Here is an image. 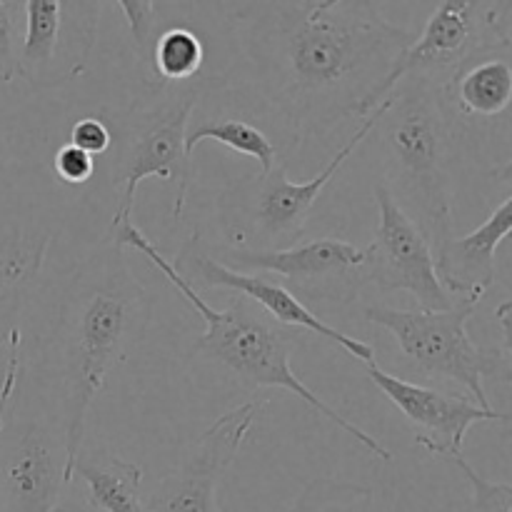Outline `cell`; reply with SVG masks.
<instances>
[{
  "mask_svg": "<svg viewBox=\"0 0 512 512\" xmlns=\"http://www.w3.org/2000/svg\"><path fill=\"white\" fill-rule=\"evenodd\" d=\"M248 40L265 98L298 135L358 115L415 35L375 3H263Z\"/></svg>",
  "mask_w": 512,
  "mask_h": 512,
  "instance_id": "6da1fadb",
  "label": "cell"
},
{
  "mask_svg": "<svg viewBox=\"0 0 512 512\" xmlns=\"http://www.w3.org/2000/svg\"><path fill=\"white\" fill-rule=\"evenodd\" d=\"M150 298L125 263V248L108 235L70 275L55 323V350L63 385L60 428L65 470L83 453L90 405L113 365L143 343L150 325Z\"/></svg>",
  "mask_w": 512,
  "mask_h": 512,
  "instance_id": "7a4b0ae2",
  "label": "cell"
},
{
  "mask_svg": "<svg viewBox=\"0 0 512 512\" xmlns=\"http://www.w3.org/2000/svg\"><path fill=\"white\" fill-rule=\"evenodd\" d=\"M110 238L118 245H123V248H133L138 250V253H143L145 258L168 278V283L188 300L190 308L203 318L205 330L193 343L195 358L220 365V368H223L225 373L233 375L243 388L288 390L295 398L303 400L305 405H310L315 413L323 415L325 420L338 425L343 433H348L355 443L363 445V448L368 450V453H373L375 458L385 460V463L393 460V453H390L378 438H373V435L365 433L363 428L350 423L345 415H340L333 405H328L323 398H318V395L295 375L290 358H293V350L298 348V343L303 340L300 338V330L278 323V320L270 318L265 310H260L255 303H250L248 298H235L225 310H215L213 305L205 303L203 295L175 270V265L150 243L148 235L133 223V218L113 225V228H110Z\"/></svg>",
  "mask_w": 512,
  "mask_h": 512,
  "instance_id": "3957f363",
  "label": "cell"
},
{
  "mask_svg": "<svg viewBox=\"0 0 512 512\" xmlns=\"http://www.w3.org/2000/svg\"><path fill=\"white\" fill-rule=\"evenodd\" d=\"M388 103L375 128L385 150L388 183H383L438 253L453 238L450 130L443 88L410 78L388 95Z\"/></svg>",
  "mask_w": 512,
  "mask_h": 512,
  "instance_id": "277c9868",
  "label": "cell"
},
{
  "mask_svg": "<svg viewBox=\"0 0 512 512\" xmlns=\"http://www.w3.org/2000/svg\"><path fill=\"white\" fill-rule=\"evenodd\" d=\"M198 98L200 90L193 83H158L108 125L113 133L110 183L120 188L110 228L133 218L135 193L145 178L175 180L173 215H183L195 173L193 160L185 155V138Z\"/></svg>",
  "mask_w": 512,
  "mask_h": 512,
  "instance_id": "5b68a950",
  "label": "cell"
},
{
  "mask_svg": "<svg viewBox=\"0 0 512 512\" xmlns=\"http://www.w3.org/2000/svg\"><path fill=\"white\" fill-rule=\"evenodd\" d=\"M388 98L360 123L335 158L305 183L288 178V165L278 163L270 173L233 183L220 198V223L235 250H285L293 248L305 233L310 210L318 203L325 185L348 163L358 145L378 128L388 110Z\"/></svg>",
  "mask_w": 512,
  "mask_h": 512,
  "instance_id": "8992f818",
  "label": "cell"
},
{
  "mask_svg": "<svg viewBox=\"0 0 512 512\" xmlns=\"http://www.w3.org/2000/svg\"><path fill=\"white\" fill-rule=\"evenodd\" d=\"M480 303L460 300L450 310H400L388 305H368L363 318L388 330L400 353L418 373L428 378H445L463 385L470 398L485 410H495L485 393L483 378L493 375L500 355L480 350L468 333V323Z\"/></svg>",
  "mask_w": 512,
  "mask_h": 512,
  "instance_id": "52a82bcc",
  "label": "cell"
},
{
  "mask_svg": "<svg viewBox=\"0 0 512 512\" xmlns=\"http://www.w3.org/2000/svg\"><path fill=\"white\" fill-rule=\"evenodd\" d=\"M500 10L503 3H475V0L438 3L423 33L400 55L388 78L360 105L358 115L368 118L403 80H428L443 88L470 58L503 45L498 30Z\"/></svg>",
  "mask_w": 512,
  "mask_h": 512,
  "instance_id": "ba28073f",
  "label": "cell"
},
{
  "mask_svg": "<svg viewBox=\"0 0 512 512\" xmlns=\"http://www.w3.org/2000/svg\"><path fill=\"white\" fill-rule=\"evenodd\" d=\"M373 195L380 223L373 243L363 248V283L378 285L383 293L405 290L428 313L453 308L455 298L440 283L433 245L423 230L400 208L388 185L378 183Z\"/></svg>",
  "mask_w": 512,
  "mask_h": 512,
  "instance_id": "9c48e42d",
  "label": "cell"
},
{
  "mask_svg": "<svg viewBox=\"0 0 512 512\" xmlns=\"http://www.w3.org/2000/svg\"><path fill=\"white\" fill-rule=\"evenodd\" d=\"M263 410V400H248L220 415L183 458L153 488H143L145 512H223L218 488L230 463L238 458L245 438Z\"/></svg>",
  "mask_w": 512,
  "mask_h": 512,
  "instance_id": "30bf717a",
  "label": "cell"
},
{
  "mask_svg": "<svg viewBox=\"0 0 512 512\" xmlns=\"http://www.w3.org/2000/svg\"><path fill=\"white\" fill-rule=\"evenodd\" d=\"M215 255V253H213ZM218 258V255H215ZM223 265H240L255 273H275L285 288L315 303H350L363 288L365 250L335 238H318L285 250H225Z\"/></svg>",
  "mask_w": 512,
  "mask_h": 512,
  "instance_id": "8fae6325",
  "label": "cell"
},
{
  "mask_svg": "<svg viewBox=\"0 0 512 512\" xmlns=\"http://www.w3.org/2000/svg\"><path fill=\"white\" fill-rule=\"evenodd\" d=\"M175 270L188 280L190 285L200 283L205 288H220L233 290L240 298H248L250 303L258 305L260 310L275 318L278 323L288 325L295 330H308V333L320 335V338L330 340L333 345L343 348L345 353L353 355L360 363H375L373 345L363 343V340L353 338V335L343 333L335 325H328L320 320L298 295L290 293L283 283L278 280H268L263 275H248L238 273V270L228 268L220 263L213 255V250L203 243L200 235H193L188 243L180 248L178 258H175Z\"/></svg>",
  "mask_w": 512,
  "mask_h": 512,
  "instance_id": "7c38bea8",
  "label": "cell"
},
{
  "mask_svg": "<svg viewBox=\"0 0 512 512\" xmlns=\"http://www.w3.org/2000/svg\"><path fill=\"white\" fill-rule=\"evenodd\" d=\"M65 485L63 433L25 420L0 425V508L3 512H55Z\"/></svg>",
  "mask_w": 512,
  "mask_h": 512,
  "instance_id": "4fadbf2b",
  "label": "cell"
},
{
  "mask_svg": "<svg viewBox=\"0 0 512 512\" xmlns=\"http://www.w3.org/2000/svg\"><path fill=\"white\" fill-rule=\"evenodd\" d=\"M365 370L375 388L413 425L415 443L440 458L453 460L463 455L465 435L470 433L473 425L505 420L503 413L480 408L473 398L410 383L398 375L385 373L383 368H378V363H365Z\"/></svg>",
  "mask_w": 512,
  "mask_h": 512,
  "instance_id": "5bb4252c",
  "label": "cell"
},
{
  "mask_svg": "<svg viewBox=\"0 0 512 512\" xmlns=\"http://www.w3.org/2000/svg\"><path fill=\"white\" fill-rule=\"evenodd\" d=\"M98 5L90 3L78 23L68 30L78 3L60 0H28L25 10V35L18 50V75L33 88H53L75 78L83 70L90 50L75 48V40L95 38Z\"/></svg>",
  "mask_w": 512,
  "mask_h": 512,
  "instance_id": "9a60e30c",
  "label": "cell"
},
{
  "mask_svg": "<svg viewBox=\"0 0 512 512\" xmlns=\"http://www.w3.org/2000/svg\"><path fill=\"white\" fill-rule=\"evenodd\" d=\"M512 235V195L490 213V218L463 238H450L435 253L443 288L453 298L480 300L495 280V253Z\"/></svg>",
  "mask_w": 512,
  "mask_h": 512,
  "instance_id": "2e32d148",
  "label": "cell"
},
{
  "mask_svg": "<svg viewBox=\"0 0 512 512\" xmlns=\"http://www.w3.org/2000/svg\"><path fill=\"white\" fill-rule=\"evenodd\" d=\"M443 95L463 115L495 118L512 103V63L495 50L475 55L443 85Z\"/></svg>",
  "mask_w": 512,
  "mask_h": 512,
  "instance_id": "e0dca14e",
  "label": "cell"
},
{
  "mask_svg": "<svg viewBox=\"0 0 512 512\" xmlns=\"http://www.w3.org/2000/svg\"><path fill=\"white\" fill-rule=\"evenodd\" d=\"M50 248L45 230L8 225L0 228V330L8 328L38 278Z\"/></svg>",
  "mask_w": 512,
  "mask_h": 512,
  "instance_id": "ac0fdd59",
  "label": "cell"
},
{
  "mask_svg": "<svg viewBox=\"0 0 512 512\" xmlns=\"http://www.w3.org/2000/svg\"><path fill=\"white\" fill-rule=\"evenodd\" d=\"M80 478L88 490V503L95 512H145L143 468L108 453L93 450L75 460L73 480Z\"/></svg>",
  "mask_w": 512,
  "mask_h": 512,
  "instance_id": "d6986e66",
  "label": "cell"
},
{
  "mask_svg": "<svg viewBox=\"0 0 512 512\" xmlns=\"http://www.w3.org/2000/svg\"><path fill=\"white\" fill-rule=\"evenodd\" d=\"M205 140H215V143L225 145L228 150L248 155L260 165V173H270L278 165V145H275V140L268 138L265 130L248 123V120L223 118L193 125L188 130V138H185V155L193 160L195 148Z\"/></svg>",
  "mask_w": 512,
  "mask_h": 512,
  "instance_id": "ffe728a7",
  "label": "cell"
},
{
  "mask_svg": "<svg viewBox=\"0 0 512 512\" xmlns=\"http://www.w3.org/2000/svg\"><path fill=\"white\" fill-rule=\"evenodd\" d=\"M290 512H388L378 490L335 478H315L295 498Z\"/></svg>",
  "mask_w": 512,
  "mask_h": 512,
  "instance_id": "44dd1931",
  "label": "cell"
},
{
  "mask_svg": "<svg viewBox=\"0 0 512 512\" xmlns=\"http://www.w3.org/2000/svg\"><path fill=\"white\" fill-rule=\"evenodd\" d=\"M203 65V43L190 28L160 30L153 50V78L158 83H190Z\"/></svg>",
  "mask_w": 512,
  "mask_h": 512,
  "instance_id": "7402d4cb",
  "label": "cell"
},
{
  "mask_svg": "<svg viewBox=\"0 0 512 512\" xmlns=\"http://www.w3.org/2000/svg\"><path fill=\"white\" fill-rule=\"evenodd\" d=\"M120 13L128 20L130 35H133L135 58L140 60L145 73L153 75V50L158 43V8L150 0H120Z\"/></svg>",
  "mask_w": 512,
  "mask_h": 512,
  "instance_id": "603a6c76",
  "label": "cell"
},
{
  "mask_svg": "<svg viewBox=\"0 0 512 512\" xmlns=\"http://www.w3.org/2000/svg\"><path fill=\"white\" fill-rule=\"evenodd\" d=\"M453 463L468 480L470 493H473L468 512H512V485L483 478L463 455L453 458Z\"/></svg>",
  "mask_w": 512,
  "mask_h": 512,
  "instance_id": "cb8c5ba5",
  "label": "cell"
},
{
  "mask_svg": "<svg viewBox=\"0 0 512 512\" xmlns=\"http://www.w3.org/2000/svg\"><path fill=\"white\" fill-rule=\"evenodd\" d=\"M53 170L63 183L68 185H83L93 178L95 173V158L93 155L83 153L75 145L65 143L55 150L53 155Z\"/></svg>",
  "mask_w": 512,
  "mask_h": 512,
  "instance_id": "d4e9b609",
  "label": "cell"
},
{
  "mask_svg": "<svg viewBox=\"0 0 512 512\" xmlns=\"http://www.w3.org/2000/svg\"><path fill=\"white\" fill-rule=\"evenodd\" d=\"M70 145L80 148L83 153L98 155L110 153V145H113V133H110L108 123H103L100 118H83L73 125L70 130Z\"/></svg>",
  "mask_w": 512,
  "mask_h": 512,
  "instance_id": "484cf974",
  "label": "cell"
},
{
  "mask_svg": "<svg viewBox=\"0 0 512 512\" xmlns=\"http://www.w3.org/2000/svg\"><path fill=\"white\" fill-rule=\"evenodd\" d=\"M18 75V45H15V3H0V83Z\"/></svg>",
  "mask_w": 512,
  "mask_h": 512,
  "instance_id": "4316f807",
  "label": "cell"
},
{
  "mask_svg": "<svg viewBox=\"0 0 512 512\" xmlns=\"http://www.w3.org/2000/svg\"><path fill=\"white\" fill-rule=\"evenodd\" d=\"M495 320H498L500 325L505 353L512 358V300H505V303L498 305V310H495Z\"/></svg>",
  "mask_w": 512,
  "mask_h": 512,
  "instance_id": "83f0119b",
  "label": "cell"
},
{
  "mask_svg": "<svg viewBox=\"0 0 512 512\" xmlns=\"http://www.w3.org/2000/svg\"><path fill=\"white\" fill-rule=\"evenodd\" d=\"M493 178L498 180V183L510 185V188H512V160H508V163H503V165H498V168L493 170Z\"/></svg>",
  "mask_w": 512,
  "mask_h": 512,
  "instance_id": "f1b7e54d",
  "label": "cell"
},
{
  "mask_svg": "<svg viewBox=\"0 0 512 512\" xmlns=\"http://www.w3.org/2000/svg\"><path fill=\"white\" fill-rule=\"evenodd\" d=\"M500 40H503V45H512V23L508 30H503V33H500Z\"/></svg>",
  "mask_w": 512,
  "mask_h": 512,
  "instance_id": "f546056e",
  "label": "cell"
},
{
  "mask_svg": "<svg viewBox=\"0 0 512 512\" xmlns=\"http://www.w3.org/2000/svg\"><path fill=\"white\" fill-rule=\"evenodd\" d=\"M0 158H3V145H0Z\"/></svg>",
  "mask_w": 512,
  "mask_h": 512,
  "instance_id": "4dcf8cb0",
  "label": "cell"
},
{
  "mask_svg": "<svg viewBox=\"0 0 512 512\" xmlns=\"http://www.w3.org/2000/svg\"><path fill=\"white\" fill-rule=\"evenodd\" d=\"M0 512H3V508H0Z\"/></svg>",
  "mask_w": 512,
  "mask_h": 512,
  "instance_id": "1f68e13d",
  "label": "cell"
},
{
  "mask_svg": "<svg viewBox=\"0 0 512 512\" xmlns=\"http://www.w3.org/2000/svg\"><path fill=\"white\" fill-rule=\"evenodd\" d=\"M510 438H512V433H510Z\"/></svg>",
  "mask_w": 512,
  "mask_h": 512,
  "instance_id": "d6a6232c",
  "label": "cell"
}]
</instances>
